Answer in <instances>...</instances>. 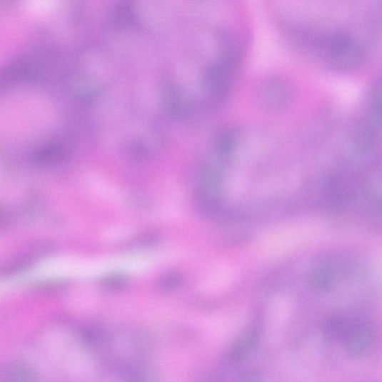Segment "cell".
I'll use <instances>...</instances> for the list:
<instances>
[{"mask_svg":"<svg viewBox=\"0 0 382 382\" xmlns=\"http://www.w3.org/2000/svg\"><path fill=\"white\" fill-rule=\"evenodd\" d=\"M5 376L10 381H33L36 379V372L29 364L11 363L4 371Z\"/></svg>","mask_w":382,"mask_h":382,"instance_id":"1","label":"cell"},{"mask_svg":"<svg viewBox=\"0 0 382 382\" xmlns=\"http://www.w3.org/2000/svg\"><path fill=\"white\" fill-rule=\"evenodd\" d=\"M104 282H106V286L109 287H120L124 286L125 279L120 276H113L107 278Z\"/></svg>","mask_w":382,"mask_h":382,"instance_id":"3","label":"cell"},{"mask_svg":"<svg viewBox=\"0 0 382 382\" xmlns=\"http://www.w3.org/2000/svg\"><path fill=\"white\" fill-rule=\"evenodd\" d=\"M179 282V279L177 276H170L168 277H166L165 279L162 281V287L166 288H171L173 287H175L178 285Z\"/></svg>","mask_w":382,"mask_h":382,"instance_id":"4","label":"cell"},{"mask_svg":"<svg viewBox=\"0 0 382 382\" xmlns=\"http://www.w3.org/2000/svg\"><path fill=\"white\" fill-rule=\"evenodd\" d=\"M331 275L326 268L318 270L313 277V286L319 289L328 288L331 285Z\"/></svg>","mask_w":382,"mask_h":382,"instance_id":"2","label":"cell"}]
</instances>
